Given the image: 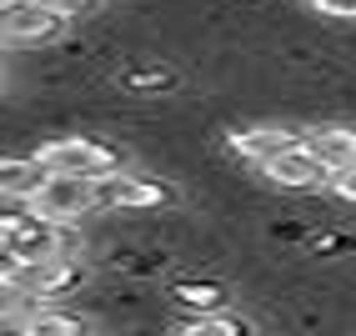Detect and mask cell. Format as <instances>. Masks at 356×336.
I'll return each mask as SVG.
<instances>
[{
  "instance_id": "cell-5",
  "label": "cell",
  "mask_w": 356,
  "mask_h": 336,
  "mask_svg": "<svg viewBox=\"0 0 356 336\" xmlns=\"http://www.w3.org/2000/svg\"><path fill=\"white\" fill-rule=\"evenodd\" d=\"M65 31H70V20L51 6H40V0H31L20 10H6V40L10 45H51Z\"/></svg>"
},
{
  "instance_id": "cell-18",
  "label": "cell",
  "mask_w": 356,
  "mask_h": 336,
  "mask_svg": "<svg viewBox=\"0 0 356 336\" xmlns=\"http://www.w3.org/2000/svg\"><path fill=\"white\" fill-rule=\"evenodd\" d=\"M20 6H31V0H0V10H20Z\"/></svg>"
},
{
  "instance_id": "cell-14",
  "label": "cell",
  "mask_w": 356,
  "mask_h": 336,
  "mask_svg": "<svg viewBox=\"0 0 356 336\" xmlns=\"http://www.w3.org/2000/svg\"><path fill=\"white\" fill-rule=\"evenodd\" d=\"M126 86H131V90H165V86H171V76H165V70H131Z\"/></svg>"
},
{
  "instance_id": "cell-12",
  "label": "cell",
  "mask_w": 356,
  "mask_h": 336,
  "mask_svg": "<svg viewBox=\"0 0 356 336\" xmlns=\"http://www.w3.org/2000/svg\"><path fill=\"white\" fill-rule=\"evenodd\" d=\"M176 301L191 306L196 317H211V311L226 306V291H221L216 281H181V286H176Z\"/></svg>"
},
{
  "instance_id": "cell-8",
  "label": "cell",
  "mask_w": 356,
  "mask_h": 336,
  "mask_svg": "<svg viewBox=\"0 0 356 336\" xmlns=\"http://www.w3.org/2000/svg\"><path fill=\"white\" fill-rule=\"evenodd\" d=\"M291 146H296V131H286V126H251V131L231 136V151L241 161H251V166H266V161H276Z\"/></svg>"
},
{
  "instance_id": "cell-4",
  "label": "cell",
  "mask_w": 356,
  "mask_h": 336,
  "mask_svg": "<svg viewBox=\"0 0 356 336\" xmlns=\"http://www.w3.org/2000/svg\"><path fill=\"white\" fill-rule=\"evenodd\" d=\"M86 281L81 271V261H70V256H51V261H35V266H20V281L10 286L6 296H26V301H56L65 291H76V286Z\"/></svg>"
},
{
  "instance_id": "cell-6",
  "label": "cell",
  "mask_w": 356,
  "mask_h": 336,
  "mask_svg": "<svg viewBox=\"0 0 356 336\" xmlns=\"http://www.w3.org/2000/svg\"><path fill=\"white\" fill-rule=\"evenodd\" d=\"M261 171L271 176V186H286V191H312V186H326V181H331V171L312 156L306 141H296L291 151H281L276 161H266Z\"/></svg>"
},
{
  "instance_id": "cell-11",
  "label": "cell",
  "mask_w": 356,
  "mask_h": 336,
  "mask_svg": "<svg viewBox=\"0 0 356 336\" xmlns=\"http://www.w3.org/2000/svg\"><path fill=\"white\" fill-rule=\"evenodd\" d=\"M15 331L20 336H86V321L70 317V311H60V306H31Z\"/></svg>"
},
{
  "instance_id": "cell-2",
  "label": "cell",
  "mask_w": 356,
  "mask_h": 336,
  "mask_svg": "<svg viewBox=\"0 0 356 336\" xmlns=\"http://www.w3.org/2000/svg\"><path fill=\"white\" fill-rule=\"evenodd\" d=\"M35 161L51 176H96V181H106V176L121 171L115 151L101 146V141H90V136H56L35 151Z\"/></svg>"
},
{
  "instance_id": "cell-1",
  "label": "cell",
  "mask_w": 356,
  "mask_h": 336,
  "mask_svg": "<svg viewBox=\"0 0 356 336\" xmlns=\"http://www.w3.org/2000/svg\"><path fill=\"white\" fill-rule=\"evenodd\" d=\"M96 206H106V181H96V176H45L40 191L26 201V211L51 226H76Z\"/></svg>"
},
{
  "instance_id": "cell-7",
  "label": "cell",
  "mask_w": 356,
  "mask_h": 336,
  "mask_svg": "<svg viewBox=\"0 0 356 336\" xmlns=\"http://www.w3.org/2000/svg\"><path fill=\"white\" fill-rule=\"evenodd\" d=\"M106 206L115 211H156V206H171V186H161L151 176H106Z\"/></svg>"
},
{
  "instance_id": "cell-9",
  "label": "cell",
  "mask_w": 356,
  "mask_h": 336,
  "mask_svg": "<svg viewBox=\"0 0 356 336\" xmlns=\"http://www.w3.org/2000/svg\"><path fill=\"white\" fill-rule=\"evenodd\" d=\"M306 146H312V156L331 176H341L356 166V126H321V131L306 136Z\"/></svg>"
},
{
  "instance_id": "cell-3",
  "label": "cell",
  "mask_w": 356,
  "mask_h": 336,
  "mask_svg": "<svg viewBox=\"0 0 356 336\" xmlns=\"http://www.w3.org/2000/svg\"><path fill=\"white\" fill-rule=\"evenodd\" d=\"M0 241H6V261H15V266H35V261H51V256H65L70 236L65 226H51L40 221V216H6L0 221Z\"/></svg>"
},
{
  "instance_id": "cell-16",
  "label": "cell",
  "mask_w": 356,
  "mask_h": 336,
  "mask_svg": "<svg viewBox=\"0 0 356 336\" xmlns=\"http://www.w3.org/2000/svg\"><path fill=\"white\" fill-rule=\"evenodd\" d=\"M40 6H51V10H60L65 20H76V15H86V10H96L101 0H40Z\"/></svg>"
},
{
  "instance_id": "cell-13",
  "label": "cell",
  "mask_w": 356,
  "mask_h": 336,
  "mask_svg": "<svg viewBox=\"0 0 356 336\" xmlns=\"http://www.w3.org/2000/svg\"><path fill=\"white\" fill-rule=\"evenodd\" d=\"M181 336H246V321L226 317V311H211V317H191L181 326Z\"/></svg>"
},
{
  "instance_id": "cell-15",
  "label": "cell",
  "mask_w": 356,
  "mask_h": 336,
  "mask_svg": "<svg viewBox=\"0 0 356 336\" xmlns=\"http://www.w3.org/2000/svg\"><path fill=\"white\" fill-rule=\"evenodd\" d=\"M326 191H331L337 201H351V206H356V166H351V171H341V176H331Z\"/></svg>"
},
{
  "instance_id": "cell-10",
  "label": "cell",
  "mask_w": 356,
  "mask_h": 336,
  "mask_svg": "<svg viewBox=\"0 0 356 336\" xmlns=\"http://www.w3.org/2000/svg\"><path fill=\"white\" fill-rule=\"evenodd\" d=\"M45 176H51V171H45V166L31 156V161H20V156H10V161H0V191H6V201L15 206H26L31 196H35V191H40V181Z\"/></svg>"
},
{
  "instance_id": "cell-17",
  "label": "cell",
  "mask_w": 356,
  "mask_h": 336,
  "mask_svg": "<svg viewBox=\"0 0 356 336\" xmlns=\"http://www.w3.org/2000/svg\"><path fill=\"white\" fill-rule=\"evenodd\" d=\"M321 15H337V20H356V0H312Z\"/></svg>"
}]
</instances>
